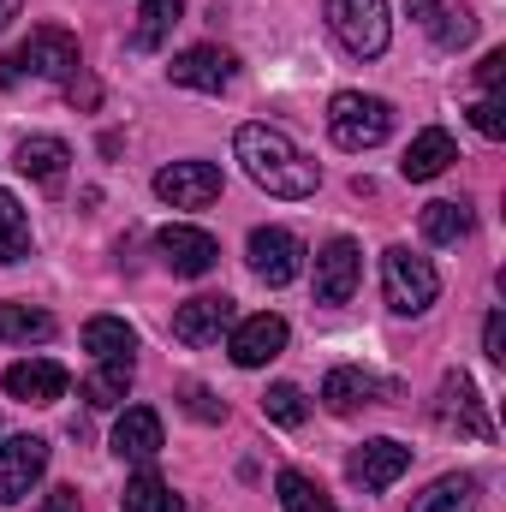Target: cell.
Masks as SVG:
<instances>
[{
	"label": "cell",
	"mask_w": 506,
	"mask_h": 512,
	"mask_svg": "<svg viewBox=\"0 0 506 512\" xmlns=\"http://www.w3.org/2000/svg\"><path fill=\"white\" fill-rule=\"evenodd\" d=\"M233 149H239L245 173H251L268 197H286L292 203V197H316V185H322L316 161H304V149L274 126H239Z\"/></svg>",
	"instance_id": "cell-1"
},
{
	"label": "cell",
	"mask_w": 506,
	"mask_h": 512,
	"mask_svg": "<svg viewBox=\"0 0 506 512\" xmlns=\"http://www.w3.org/2000/svg\"><path fill=\"white\" fill-rule=\"evenodd\" d=\"M381 298H387L393 316H423V310L441 298L435 262L417 256V251H405V245H393V251L381 256Z\"/></svg>",
	"instance_id": "cell-2"
},
{
	"label": "cell",
	"mask_w": 506,
	"mask_h": 512,
	"mask_svg": "<svg viewBox=\"0 0 506 512\" xmlns=\"http://www.w3.org/2000/svg\"><path fill=\"white\" fill-rule=\"evenodd\" d=\"M72 78L78 72V36L60 30V24H42L30 30L6 60H0V84H18V78Z\"/></svg>",
	"instance_id": "cell-3"
},
{
	"label": "cell",
	"mask_w": 506,
	"mask_h": 512,
	"mask_svg": "<svg viewBox=\"0 0 506 512\" xmlns=\"http://www.w3.org/2000/svg\"><path fill=\"white\" fill-rule=\"evenodd\" d=\"M387 131H393V102H381V96L340 90V96L328 102V137H334L340 149H352V155L387 143Z\"/></svg>",
	"instance_id": "cell-4"
},
{
	"label": "cell",
	"mask_w": 506,
	"mask_h": 512,
	"mask_svg": "<svg viewBox=\"0 0 506 512\" xmlns=\"http://www.w3.org/2000/svg\"><path fill=\"white\" fill-rule=\"evenodd\" d=\"M328 30L340 36L346 54L358 60H376L393 36V18H387V0H328Z\"/></svg>",
	"instance_id": "cell-5"
},
{
	"label": "cell",
	"mask_w": 506,
	"mask_h": 512,
	"mask_svg": "<svg viewBox=\"0 0 506 512\" xmlns=\"http://www.w3.org/2000/svg\"><path fill=\"white\" fill-rule=\"evenodd\" d=\"M435 423H441V429H459V435H471V441H495V423H489V411H483V399H477V382H471L465 370H447V376H441Z\"/></svg>",
	"instance_id": "cell-6"
},
{
	"label": "cell",
	"mask_w": 506,
	"mask_h": 512,
	"mask_svg": "<svg viewBox=\"0 0 506 512\" xmlns=\"http://www.w3.org/2000/svg\"><path fill=\"white\" fill-rule=\"evenodd\" d=\"M155 197L167 209H209L221 197V167L215 161H173L155 173Z\"/></svg>",
	"instance_id": "cell-7"
},
{
	"label": "cell",
	"mask_w": 506,
	"mask_h": 512,
	"mask_svg": "<svg viewBox=\"0 0 506 512\" xmlns=\"http://www.w3.org/2000/svg\"><path fill=\"white\" fill-rule=\"evenodd\" d=\"M245 256H251V274L268 280V286H292V280L304 274V245H298V233H286V227H256Z\"/></svg>",
	"instance_id": "cell-8"
},
{
	"label": "cell",
	"mask_w": 506,
	"mask_h": 512,
	"mask_svg": "<svg viewBox=\"0 0 506 512\" xmlns=\"http://www.w3.org/2000/svg\"><path fill=\"white\" fill-rule=\"evenodd\" d=\"M286 340H292V328H286V316H274V310H262V316H245V322L233 328V340H227V352H233V364H239V370H262V364H274V358L286 352Z\"/></svg>",
	"instance_id": "cell-9"
},
{
	"label": "cell",
	"mask_w": 506,
	"mask_h": 512,
	"mask_svg": "<svg viewBox=\"0 0 506 512\" xmlns=\"http://www.w3.org/2000/svg\"><path fill=\"white\" fill-rule=\"evenodd\" d=\"M155 251H161V262H167L173 274H185V280H203V274L221 262V245H215L203 227H185V221L161 227V233H155Z\"/></svg>",
	"instance_id": "cell-10"
},
{
	"label": "cell",
	"mask_w": 506,
	"mask_h": 512,
	"mask_svg": "<svg viewBox=\"0 0 506 512\" xmlns=\"http://www.w3.org/2000/svg\"><path fill=\"white\" fill-rule=\"evenodd\" d=\"M167 78H173L179 90H203V96H221V90L239 78V60H233L227 48H185V54H173Z\"/></svg>",
	"instance_id": "cell-11"
},
{
	"label": "cell",
	"mask_w": 506,
	"mask_h": 512,
	"mask_svg": "<svg viewBox=\"0 0 506 512\" xmlns=\"http://www.w3.org/2000/svg\"><path fill=\"white\" fill-rule=\"evenodd\" d=\"M364 280V251L352 239H328L316 256V304H346Z\"/></svg>",
	"instance_id": "cell-12"
},
{
	"label": "cell",
	"mask_w": 506,
	"mask_h": 512,
	"mask_svg": "<svg viewBox=\"0 0 506 512\" xmlns=\"http://www.w3.org/2000/svg\"><path fill=\"white\" fill-rule=\"evenodd\" d=\"M346 471H352V483H358L364 495H381V489H393V483L411 471V447H405V441H387V435H381V441H364Z\"/></svg>",
	"instance_id": "cell-13"
},
{
	"label": "cell",
	"mask_w": 506,
	"mask_h": 512,
	"mask_svg": "<svg viewBox=\"0 0 506 512\" xmlns=\"http://www.w3.org/2000/svg\"><path fill=\"white\" fill-rule=\"evenodd\" d=\"M42 471H48V441L12 435V441L0 447V501H24Z\"/></svg>",
	"instance_id": "cell-14"
},
{
	"label": "cell",
	"mask_w": 506,
	"mask_h": 512,
	"mask_svg": "<svg viewBox=\"0 0 506 512\" xmlns=\"http://www.w3.org/2000/svg\"><path fill=\"white\" fill-rule=\"evenodd\" d=\"M66 387H72V376L54 358H24L6 370V393L18 405H54V399H66Z\"/></svg>",
	"instance_id": "cell-15"
},
{
	"label": "cell",
	"mask_w": 506,
	"mask_h": 512,
	"mask_svg": "<svg viewBox=\"0 0 506 512\" xmlns=\"http://www.w3.org/2000/svg\"><path fill=\"white\" fill-rule=\"evenodd\" d=\"M227 328H233V298H215V292L179 304V316H173V334H179L185 346H215Z\"/></svg>",
	"instance_id": "cell-16"
},
{
	"label": "cell",
	"mask_w": 506,
	"mask_h": 512,
	"mask_svg": "<svg viewBox=\"0 0 506 512\" xmlns=\"http://www.w3.org/2000/svg\"><path fill=\"white\" fill-rule=\"evenodd\" d=\"M453 161H459V143H453V137H447L441 126H429V131H417V137H411V149H405L399 173L423 185V179H441Z\"/></svg>",
	"instance_id": "cell-17"
},
{
	"label": "cell",
	"mask_w": 506,
	"mask_h": 512,
	"mask_svg": "<svg viewBox=\"0 0 506 512\" xmlns=\"http://www.w3.org/2000/svg\"><path fill=\"white\" fill-rule=\"evenodd\" d=\"M114 453L120 459H155L161 453V417L149 405H126L114 423Z\"/></svg>",
	"instance_id": "cell-18"
},
{
	"label": "cell",
	"mask_w": 506,
	"mask_h": 512,
	"mask_svg": "<svg viewBox=\"0 0 506 512\" xmlns=\"http://www.w3.org/2000/svg\"><path fill=\"white\" fill-rule=\"evenodd\" d=\"M405 12L441 42V48H465L471 36H477V18L471 12H453V6H441V0H405Z\"/></svg>",
	"instance_id": "cell-19"
},
{
	"label": "cell",
	"mask_w": 506,
	"mask_h": 512,
	"mask_svg": "<svg viewBox=\"0 0 506 512\" xmlns=\"http://www.w3.org/2000/svg\"><path fill=\"white\" fill-rule=\"evenodd\" d=\"M376 393H381V382L376 376H364V370H352V364L328 370V382H322V399H328L334 417H352L358 405H376Z\"/></svg>",
	"instance_id": "cell-20"
},
{
	"label": "cell",
	"mask_w": 506,
	"mask_h": 512,
	"mask_svg": "<svg viewBox=\"0 0 506 512\" xmlns=\"http://www.w3.org/2000/svg\"><path fill=\"white\" fill-rule=\"evenodd\" d=\"M66 161H72V149H66L60 137H24L18 155H12V167L30 173V179H42V185H54V179L66 173Z\"/></svg>",
	"instance_id": "cell-21"
},
{
	"label": "cell",
	"mask_w": 506,
	"mask_h": 512,
	"mask_svg": "<svg viewBox=\"0 0 506 512\" xmlns=\"http://www.w3.org/2000/svg\"><path fill=\"white\" fill-rule=\"evenodd\" d=\"M179 18H185V0H143V6H137V30H131V48H137V54H155V48L173 36Z\"/></svg>",
	"instance_id": "cell-22"
},
{
	"label": "cell",
	"mask_w": 506,
	"mask_h": 512,
	"mask_svg": "<svg viewBox=\"0 0 506 512\" xmlns=\"http://www.w3.org/2000/svg\"><path fill=\"white\" fill-rule=\"evenodd\" d=\"M84 352H90L96 364L131 358V352H137V334H131V322H120V316H90V322H84Z\"/></svg>",
	"instance_id": "cell-23"
},
{
	"label": "cell",
	"mask_w": 506,
	"mask_h": 512,
	"mask_svg": "<svg viewBox=\"0 0 506 512\" xmlns=\"http://www.w3.org/2000/svg\"><path fill=\"white\" fill-rule=\"evenodd\" d=\"M126 393H131V358H108V364H96V370L84 376V399H90L96 411H114Z\"/></svg>",
	"instance_id": "cell-24"
},
{
	"label": "cell",
	"mask_w": 506,
	"mask_h": 512,
	"mask_svg": "<svg viewBox=\"0 0 506 512\" xmlns=\"http://www.w3.org/2000/svg\"><path fill=\"white\" fill-rule=\"evenodd\" d=\"M417 227H423V239H429V245H459V239L471 233V209L441 197V203H429V209L417 215Z\"/></svg>",
	"instance_id": "cell-25"
},
{
	"label": "cell",
	"mask_w": 506,
	"mask_h": 512,
	"mask_svg": "<svg viewBox=\"0 0 506 512\" xmlns=\"http://www.w3.org/2000/svg\"><path fill=\"white\" fill-rule=\"evenodd\" d=\"M120 512H185V501H179L155 471H137L126 483V495H120Z\"/></svg>",
	"instance_id": "cell-26"
},
{
	"label": "cell",
	"mask_w": 506,
	"mask_h": 512,
	"mask_svg": "<svg viewBox=\"0 0 506 512\" xmlns=\"http://www.w3.org/2000/svg\"><path fill=\"white\" fill-rule=\"evenodd\" d=\"M30 256V215L24 203L0 185V262H24Z\"/></svg>",
	"instance_id": "cell-27"
},
{
	"label": "cell",
	"mask_w": 506,
	"mask_h": 512,
	"mask_svg": "<svg viewBox=\"0 0 506 512\" xmlns=\"http://www.w3.org/2000/svg\"><path fill=\"white\" fill-rule=\"evenodd\" d=\"M411 512H477V483L471 477H441L411 501Z\"/></svg>",
	"instance_id": "cell-28"
},
{
	"label": "cell",
	"mask_w": 506,
	"mask_h": 512,
	"mask_svg": "<svg viewBox=\"0 0 506 512\" xmlns=\"http://www.w3.org/2000/svg\"><path fill=\"white\" fill-rule=\"evenodd\" d=\"M0 340H18V346L54 340V316L36 310V304H0Z\"/></svg>",
	"instance_id": "cell-29"
},
{
	"label": "cell",
	"mask_w": 506,
	"mask_h": 512,
	"mask_svg": "<svg viewBox=\"0 0 506 512\" xmlns=\"http://www.w3.org/2000/svg\"><path fill=\"white\" fill-rule=\"evenodd\" d=\"M274 489H280V507L286 512H340L328 501V489H322L316 477H304V471H280Z\"/></svg>",
	"instance_id": "cell-30"
},
{
	"label": "cell",
	"mask_w": 506,
	"mask_h": 512,
	"mask_svg": "<svg viewBox=\"0 0 506 512\" xmlns=\"http://www.w3.org/2000/svg\"><path fill=\"white\" fill-rule=\"evenodd\" d=\"M262 417L280 423V429H298V423L310 417V405H304V393H298L292 382H274L268 393H262Z\"/></svg>",
	"instance_id": "cell-31"
},
{
	"label": "cell",
	"mask_w": 506,
	"mask_h": 512,
	"mask_svg": "<svg viewBox=\"0 0 506 512\" xmlns=\"http://www.w3.org/2000/svg\"><path fill=\"white\" fill-rule=\"evenodd\" d=\"M471 126L483 131L489 143H501V137H506V108H501V96H483V102L471 108Z\"/></svg>",
	"instance_id": "cell-32"
},
{
	"label": "cell",
	"mask_w": 506,
	"mask_h": 512,
	"mask_svg": "<svg viewBox=\"0 0 506 512\" xmlns=\"http://www.w3.org/2000/svg\"><path fill=\"white\" fill-rule=\"evenodd\" d=\"M185 411H191L197 423H221V417H227V405H221L209 387H185Z\"/></svg>",
	"instance_id": "cell-33"
},
{
	"label": "cell",
	"mask_w": 506,
	"mask_h": 512,
	"mask_svg": "<svg viewBox=\"0 0 506 512\" xmlns=\"http://www.w3.org/2000/svg\"><path fill=\"white\" fill-rule=\"evenodd\" d=\"M483 358L506 364V316L501 310H489V322H483Z\"/></svg>",
	"instance_id": "cell-34"
},
{
	"label": "cell",
	"mask_w": 506,
	"mask_h": 512,
	"mask_svg": "<svg viewBox=\"0 0 506 512\" xmlns=\"http://www.w3.org/2000/svg\"><path fill=\"white\" fill-rule=\"evenodd\" d=\"M66 102H72V108H96V102H102V84L84 78V72H72V78H66Z\"/></svg>",
	"instance_id": "cell-35"
},
{
	"label": "cell",
	"mask_w": 506,
	"mask_h": 512,
	"mask_svg": "<svg viewBox=\"0 0 506 512\" xmlns=\"http://www.w3.org/2000/svg\"><path fill=\"white\" fill-rule=\"evenodd\" d=\"M501 78H506V48H495V54H483V66H477V84L495 96V90H501Z\"/></svg>",
	"instance_id": "cell-36"
},
{
	"label": "cell",
	"mask_w": 506,
	"mask_h": 512,
	"mask_svg": "<svg viewBox=\"0 0 506 512\" xmlns=\"http://www.w3.org/2000/svg\"><path fill=\"white\" fill-rule=\"evenodd\" d=\"M36 512H84V501H78V489H48Z\"/></svg>",
	"instance_id": "cell-37"
},
{
	"label": "cell",
	"mask_w": 506,
	"mask_h": 512,
	"mask_svg": "<svg viewBox=\"0 0 506 512\" xmlns=\"http://www.w3.org/2000/svg\"><path fill=\"white\" fill-rule=\"evenodd\" d=\"M18 6H24V0H0V30H6V24L18 18Z\"/></svg>",
	"instance_id": "cell-38"
}]
</instances>
